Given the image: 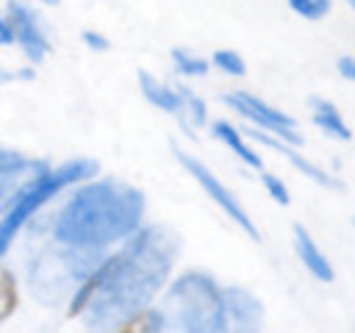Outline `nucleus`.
I'll return each instance as SVG.
<instances>
[{
    "label": "nucleus",
    "instance_id": "4468645a",
    "mask_svg": "<svg viewBox=\"0 0 355 333\" xmlns=\"http://www.w3.org/2000/svg\"><path fill=\"white\" fill-rule=\"evenodd\" d=\"M169 56H172V67L180 78H202L211 69V61H205L202 56L189 53L186 47H172Z\"/></svg>",
    "mask_w": 355,
    "mask_h": 333
},
{
    "label": "nucleus",
    "instance_id": "5701e85b",
    "mask_svg": "<svg viewBox=\"0 0 355 333\" xmlns=\"http://www.w3.org/2000/svg\"><path fill=\"white\" fill-rule=\"evenodd\" d=\"M8 44H14V31H11L6 14H0V47H8Z\"/></svg>",
    "mask_w": 355,
    "mask_h": 333
},
{
    "label": "nucleus",
    "instance_id": "412c9836",
    "mask_svg": "<svg viewBox=\"0 0 355 333\" xmlns=\"http://www.w3.org/2000/svg\"><path fill=\"white\" fill-rule=\"evenodd\" d=\"M80 39H83V44H86L92 53H105V50L111 47V42H108L103 33H97V31H83Z\"/></svg>",
    "mask_w": 355,
    "mask_h": 333
},
{
    "label": "nucleus",
    "instance_id": "393cba45",
    "mask_svg": "<svg viewBox=\"0 0 355 333\" xmlns=\"http://www.w3.org/2000/svg\"><path fill=\"white\" fill-rule=\"evenodd\" d=\"M39 3H42V6H50V8H53V6H58L61 0H39Z\"/></svg>",
    "mask_w": 355,
    "mask_h": 333
},
{
    "label": "nucleus",
    "instance_id": "aec40b11",
    "mask_svg": "<svg viewBox=\"0 0 355 333\" xmlns=\"http://www.w3.org/2000/svg\"><path fill=\"white\" fill-rule=\"evenodd\" d=\"M261 183H263L266 194H269V197H272L277 205H288V203H291V194H288L286 183H283L277 175H272V172H263V175H261Z\"/></svg>",
    "mask_w": 355,
    "mask_h": 333
},
{
    "label": "nucleus",
    "instance_id": "bb28decb",
    "mask_svg": "<svg viewBox=\"0 0 355 333\" xmlns=\"http://www.w3.org/2000/svg\"><path fill=\"white\" fill-rule=\"evenodd\" d=\"M352 225H355V216H352Z\"/></svg>",
    "mask_w": 355,
    "mask_h": 333
},
{
    "label": "nucleus",
    "instance_id": "f03ea898",
    "mask_svg": "<svg viewBox=\"0 0 355 333\" xmlns=\"http://www.w3.org/2000/svg\"><path fill=\"white\" fill-rule=\"evenodd\" d=\"M144 194L114 178L80 186L55 219V241L75 250H103L139 230Z\"/></svg>",
    "mask_w": 355,
    "mask_h": 333
},
{
    "label": "nucleus",
    "instance_id": "7ed1b4c3",
    "mask_svg": "<svg viewBox=\"0 0 355 333\" xmlns=\"http://www.w3.org/2000/svg\"><path fill=\"white\" fill-rule=\"evenodd\" d=\"M158 316V333H225L222 289L202 272H186L169 286Z\"/></svg>",
    "mask_w": 355,
    "mask_h": 333
},
{
    "label": "nucleus",
    "instance_id": "9d476101",
    "mask_svg": "<svg viewBox=\"0 0 355 333\" xmlns=\"http://www.w3.org/2000/svg\"><path fill=\"white\" fill-rule=\"evenodd\" d=\"M294 250H297L302 266H305L316 280H322V283H333V280H336L333 264L327 261V255L319 250V244L311 239V233H308L300 222L294 225Z\"/></svg>",
    "mask_w": 355,
    "mask_h": 333
},
{
    "label": "nucleus",
    "instance_id": "9b49d317",
    "mask_svg": "<svg viewBox=\"0 0 355 333\" xmlns=\"http://www.w3.org/2000/svg\"><path fill=\"white\" fill-rule=\"evenodd\" d=\"M136 78H139V89H141V94H144V100H147L150 105H155V108H161V111H166V114H178V117H180L183 100H180V92H178V89L166 86L164 80H158V78L150 75L147 69H139Z\"/></svg>",
    "mask_w": 355,
    "mask_h": 333
},
{
    "label": "nucleus",
    "instance_id": "b1692460",
    "mask_svg": "<svg viewBox=\"0 0 355 333\" xmlns=\"http://www.w3.org/2000/svg\"><path fill=\"white\" fill-rule=\"evenodd\" d=\"M14 78H17V72H14V69L0 67V86H3V83H8V80H14Z\"/></svg>",
    "mask_w": 355,
    "mask_h": 333
},
{
    "label": "nucleus",
    "instance_id": "f8f14e48",
    "mask_svg": "<svg viewBox=\"0 0 355 333\" xmlns=\"http://www.w3.org/2000/svg\"><path fill=\"white\" fill-rule=\"evenodd\" d=\"M308 103H311V114H313V125H316V128H322L330 139H338V142H349V139H352L349 125L344 122L341 111H338L330 100H324V97H311Z\"/></svg>",
    "mask_w": 355,
    "mask_h": 333
},
{
    "label": "nucleus",
    "instance_id": "1a4fd4ad",
    "mask_svg": "<svg viewBox=\"0 0 355 333\" xmlns=\"http://www.w3.org/2000/svg\"><path fill=\"white\" fill-rule=\"evenodd\" d=\"M247 136H250L252 142H258V144H263V147H269V150L286 155V158H288V161H291L308 180L319 183L322 189H333V191H341V189H344V183H341L336 175H330L327 169H322V166H316L313 161L302 158V155L294 150V144H286L283 139H277V136H272V133H263V130H258V128H247Z\"/></svg>",
    "mask_w": 355,
    "mask_h": 333
},
{
    "label": "nucleus",
    "instance_id": "dca6fc26",
    "mask_svg": "<svg viewBox=\"0 0 355 333\" xmlns=\"http://www.w3.org/2000/svg\"><path fill=\"white\" fill-rule=\"evenodd\" d=\"M158 327H161L158 308H144L141 314L130 316L128 322L111 327V333H158Z\"/></svg>",
    "mask_w": 355,
    "mask_h": 333
},
{
    "label": "nucleus",
    "instance_id": "f3484780",
    "mask_svg": "<svg viewBox=\"0 0 355 333\" xmlns=\"http://www.w3.org/2000/svg\"><path fill=\"white\" fill-rule=\"evenodd\" d=\"M180 92V100H183V111H180V117H183V125L186 122H191V125H205V119H208V108H205V103L191 92V89H186V86H180L178 89ZM189 128V125H186Z\"/></svg>",
    "mask_w": 355,
    "mask_h": 333
},
{
    "label": "nucleus",
    "instance_id": "2eb2a0df",
    "mask_svg": "<svg viewBox=\"0 0 355 333\" xmlns=\"http://www.w3.org/2000/svg\"><path fill=\"white\" fill-rule=\"evenodd\" d=\"M19 305V289H17V278L11 275V269H6L0 264V325L17 311Z\"/></svg>",
    "mask_w": 355,
    "mask_h": 333
},
{
    "label": "nucleus",
    "instance_id": "a211bd4d",
    "mask_svg": "<svg viewBox=\"0 0 355 333\" xmlns=\"http://www.w3.org/2000/svg\"><path fill=\"white\" fill-rule=\"evenodd\" d=\"M211 64L219 69V72H225V75H230V78H244L247 75V64H244V58L236 53V50H214V56H211Z\"/></svg>",
    "mask_w": 355,
    "mask_h": 333
},
{
    "label": "nucleus",
    "instance_id": "ddd939ff",
    "mask_svg": "<svg viewBox=\"0 0 355 333\" xmlns=\"http://www.w3.org/2000/svg\"><path fill=\"white\" fill-rule=\"evenodd\" d=\"M211 133L227 147V150H233L247 166H252V169H261L263 166V161H261V155L255 153V147L252 144H247V139H244V133L239 130V128H233V122H225V119H216L214 125H211Z\"/></svg>",
    "mask_w": 355,
    "mask_h": 333
},
{
    "label": "nucleus",
    "instance_id": "a878e982",
    "mask_svg": "<svg viewBox=\"0 0 355 333\" xmlns=\"http://www.w3.org/2000/svg\"><path fill=\"white\" fill-rule=\"evenodd\" d=\"M349 6H352V8H355V0H349Z\"/></svg>",
    "mask_w": 355,
    "mask_h": 333
},
{
    "label": "nucleus",
    "instance_id": "0eeeda50",
    "mask_svg": "<svg viewBox=\"0 0 355 333\" xmlns=\"http://www.w3.org/2000/svg\"><path fill=\"white\" fill-rule=\"evenodd\" d=\"M222 100H225L233 111H239L247 122H255L258 130L272 133V136L283 139L286 144H302V136H300L297 122H294L291 114H286V111H280V108L263 103L261 97H255V94H250V92H230V94H225Z\"/></svg>",
    "mask_w": 355,
    "mask_h": 333
},
{
    "label": "nucleus",
    "instance_id": "4be33fe9",
    "mask_svg": "<svg viewBox=\"0 0 355 333\" xmlns=\"http://www.w3.org/2000/svg\"><path fill=\"white\" fill-rule=\"evenodd\" d=\"M336 69H338V75H341L344 80L355 83V58H352V56H338Z\"/></svg>",
    "mask_w": 355,
    "mask_h": 333
},
{
    "label": "nucleus",
    "instance_id": "423d86ee",
    "mask_svg": "<svg viewBox=\"0 0 355 333\" xmlns=\"http://www.w3.org/2000/svg\"><path fill=\"white\" fill-rule=\"evenodd\" d=\"M6 19L14 31V44H19L22 56L31 64H42L53 47L44 17L33 6H28L25 0H8L6 3Z\"/></svg>",
    "mask_w": 355,
    "mask_h": 333
},
{
    "label": "nucleus",
    "instance_id": "39448f33",
    "mask_svg": "<svg viewBox=\"0 0 355 333\" xmlns=\"http://www.w3.org/2000/svg\"><path fill=\"white\" fill-rule=\"evenodd\" d=\"M172 153H175V158L180 161V166H183V169L202 186V191H205V194H208V197H211V200H214V203H216V205H219V208H222V211H225V214H227V216H230V219H233L250 239L258 241V228H255V222L250 219V214L244 211V205L236 200V194H233V191H230V189L211 172V166H205L200 158L189 155V153L180 150V147H172Z\"/></svg>",
    "mask_w": 355,
    "mask_h": 333
},
{
    "label": "nucleus",
    "instance_id": "20e7f679",
    "mask_svg": "<svg viewBox=\"0 0 355 333\" xmlns=\"http://www.w3.org/2000/svg\"><path fill=\"white\" fill-rule=\"evenodd\" d=\"M100 164L94 158H72L67 164H58V166H50L44 169L42 175H36L25 189L22 194L14 200V205L8 208V214L3 216L0 222V258L6 255V250L11 247L14 236L22 230V225L47 203L53 200L61 189L67 186H75V183H83L89 180L92 175H97Z\"/></svg>",
    "mask_w": 355,
    "mask_h": 333
},
{
    "label": "nucleus",
    "instance_id": "6e6552de",
    "mask_svg": "<svg viewBox=\"0 0 355 333\" xmlns=\"http://www.w3.org/2000/svg\"><path fill=\"white\" fill-rule=\"evenodd\" d=\"M225 333H255L261 327V302L244 289H222Z\"/></svg>",
    "mask_w": 355,
    "mask_h": 333
},
{
    "label": "nucleus",
    "instance_id": "f257e3e1",
    "mask_svg": "<svg viewBox=\"0 0 355 333\" xmlns=\"http://www.w3.org/2000/svg\"><path fill=\"white\" fill-rule=\"evenodd\" d=\"M180 253V236L166 225H153L128 236V244L100 261L78 286L69 316H83L94 330H111L150 308L164 289Z\"/></svg>",
    "mask_w": 355,
    "mask_h": 333
},
{
    "label": "nucleus",
    "instance_id": "6ab92c4d",
    "mask_svg": "<svg viewBox=\"0 0 355 333\" xmlns=\"http://www.w3.org/2000/svg\"><path fill=\"white\" fill-rule=\"evenodd\" d=\"M330 6H333V0H288V8L311 22L324 19L330 14Z\"/></svg>",
    "mask_w": 355,
    "mask_h": 333
}]
</instances>
